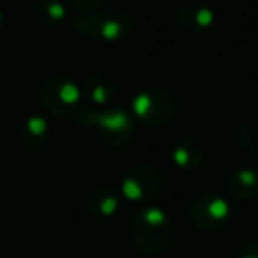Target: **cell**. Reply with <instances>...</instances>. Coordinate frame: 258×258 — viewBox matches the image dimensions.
<instances>
[{"label":"cell","mask_w":258,"mask_h":258,"mask_svg":"<svg viewBox=\"0 0 258 258\" xmlns=\"http://www.w3.org/2000/svg\"><path fill=\"white\" fill-rule=\"evenodd\" d=\"M133 239L142 251L149 254L161 253L172 239V223L159 209H144L131 223Z\"/></svg>","instance_id":"6da1fadb"},{"label":"cell","mask_w":258,"mask_h":258,"mask_svg":"<svg viewBox=\"0 0 258 258\" xmlns=\"http://www.w3.org/2000/svg\"><path fill=\"white\" fill-rule=\"evenodd\" d=\"M230 218V207L221 197L205 195L198 198L191 207V219L202 230L214 232L226 225Z\"/></svg>","instance_id":"7a4b0ae2"},{"label":"cell","mask_w":258,"mask_h":258,"mask_svg":"<svg viewBox=\"0 0 258 258\" xmlns=\"http://www.w3.org/2000/svg\"><path fill=\"white\" fill-rule=\"evenodd\" d=\"M75 97H76V94L71 83L64 82V80H60V78H55L44 85L41 101H43V104L48 110L58 111L68 106L69 103H73Z\"/></svg>","instance_id":"3957f363"},{"label":"cell","mask_w":258,"mask_h":258,"mask_svg":"<svg viewBox=\"0 0 258 258\" xmlns=\"http://www.w3.org/2000/svg\"><path fill=\"white\" fill-rule=\"evenodd\" d=\"M46 138V122L41 117H30L20 127V140L27 147H36Z\"/></svg>","instance_id":"277c9868"},{"label":"cell","mask_w":258,"mask_h":258,"mask_svg":"<svg viewBox=\"0 0 258 258\" xmlns=\"http://www.w3.org/2000/svg\"><path fill=\"white\" fill-rule=\"evenodd\" d=\"M32 18L39 25H55L58 20L64 18V8L51 0H43V2H37L36 8L32 9Z\"/></svg>","instance_id":"5b68a950"},{"label":"cell","mask_w":258,"mask_h":258,"mask_svg":"<svg viewBox=\"0 0 258 258\" xmlns=\"http://www.w3.org/2000/svg\"><path fill=\"white\" fill-rule=\"evenodd\" d=\"M117 198L111 197V195H104L103 198L99 200V204H90V209H92L94 214H99V216H110L115 212L117 209Z\"/></svg>","instance_id":"8992f818"},{"label":"cell","mask_w":258,"mask_h":258,"mask_svg":"<svg viewBox=\"0 0 258 258\" xmlns=\"http://www.w3.org/2000/svg\"><path fill=\"white\" fill-rule=\"evenodd\" d=\"M235 258H258V242H249L242 246Z\"/></svg>","instance_id":"52a82bcc"},{"label":"cell","mask_w":258,"mask_h":258,"mask_svg":"<svg viewBox=\"0 0 258 258\" xmlns=\"http://www.w3.org/2000/svg\"><path fill=\"white\" fill-rule=\"evenodd\" d=\"M6 23H8V20H6L4 11H2V9H0V34L4 32V29H6Z\"/></svg>","instance_id":"ba28073f"}]
</instances>
